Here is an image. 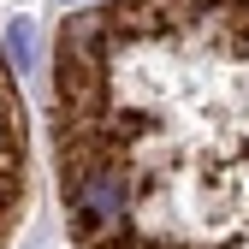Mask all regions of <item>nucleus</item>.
<instances>
[{
  "mask_svg": "<svg viewBox=\"0 0 249 249\" xmlns=\"http://www.w3.org/2000/svg\"><path fill=\"white\" fill-rule=\"evenodd\" d=\"M71 249H249V0H101L48 83Z\"/></svg>",
  "mask_w": 249,
  "mask_h": 249,
  "instance_id": "obj_1",
  "label": "nucleus"
},
{
  "mask_svg": "<svg viewBox=\"0 0 249 249\" xmlns=\"http://www.w3.org/2000/svg\"><path fill=\"white\" fill-rule=\"evenodd\" d=\"M24 208H30V124H24L12 66L0 53V249L12 243Z\"/></svg>",
  "mask_w": 249,
  "mask_h": 249,
  "instance_id": "obj_2",
  "label": "nucleus"
}]
</instances>
